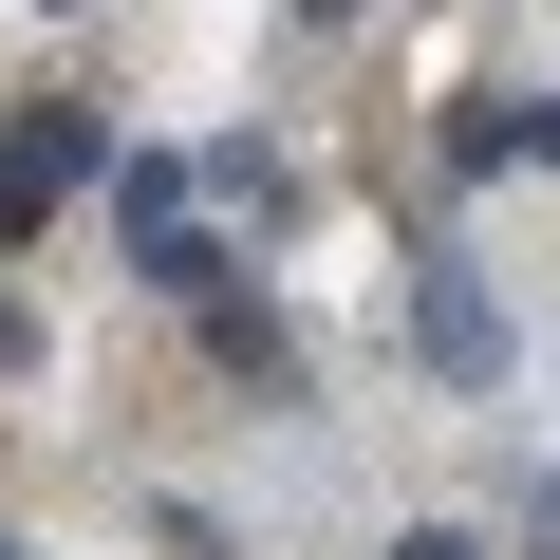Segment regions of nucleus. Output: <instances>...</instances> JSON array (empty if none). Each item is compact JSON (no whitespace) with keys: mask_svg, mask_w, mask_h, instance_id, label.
<instances>
[{"mask_svg":"<svg viewBox=\"0 0 560 560\" xmlns=\"http://www.w3.org/2000/svg\"><path fill=\"white\" fill-rule=\"evenodd\" d=\"M0 560H20V523H0Z\"/></svg>","mask_w":560,"mask_h":560,"instance_id":"obj_8","label":"nucleus"},{"mask_svg":"<svg viewBox=\"0 0 560 560\" xmlns=\"http://www.w3.org/2000/svg\"><path fill=\"white\" fill-rule=\"evenodd\" d=\"M523 541H541V560H560V467H541V504H523Z\"/></svg>","mask_w":560,"mask_h":560,"instance_id":"obj_6","label":"nucleus"},{"mask_svg":"<svg viewBox=\"0 0 560 560\" xmlns=\"http://www.w3.org/2000/svg\"><path fill=\"white\" fill-rule=\"evenodd\" d=\"M393 560H486V541H448V523H411V541H393Z\"/></svg>","mask_w":560,"mask_h":560,"instance_id":"obj_5","label":"nucleus"},{"mask_svg":"<svg viewBox=\"0 0 560 560\" xmlns=\"http://www.w3.org/2000/svg\"><path fill=\"white\" fill-rule=\"evenodd\" d=\"M94 168H113V113H20L0 131V243H38L57 187H94Z\"/></svg>","mask_w":560,"mask_h":560,"instance_id":"obj_2","label":"nucleus"},{"mask_svg":"<svg viewBox=\"0 0 560 560\" xmlns=\"http://www.w3.org/2000/svg\"><path fill=\"white\" fill-rule=\"evenodd\" d=\"M206 355H224V374H261V393H300V337H280L243 280H206Z\"/></svg>","mask_w":560,"mask_h":560,"instance_id":"obj_4","label":"nucleus"},{"mask_svg":"<svg viewBox=\"0 0 560 560\" xmlns=\"http://www.w3.org/2000/svg\"><path fill=\"white\" fill-rule=\"evenodd\" d=\"M300 20H355V0H300Z\"/></svg>","mask_w":560,"mask_h":560,"instance_id":"obj_7","label":"nucleus"},{"mask_svg":"<svg viewBox=\"0 0 560 560\" xmlns=\"http://www.w3.org/2000/svg\"><path fill=\"white\" fill-rule=\"evenodd\" d=\"M113 224H131V280H168V300L224 280V243L187 224V168H168V150H113Z\"/></svg>","mask_w":560,"mask_h":560,"instance_id":"obj_1","label":"nucleus"},{"mask_svg":"<svg viewBox=\"0 0 560 560\" xmlns=\"http://www.w3.org/2000/svg\"><path fill=\"white\" fill-rule=\"evenodd\" d=\"M411 355H430L448 393H486V374H504V300H486L467 261H411Z\"/></svg>","mask_w":560,"mask_h":560,"instance_id":"obj_3","label":"nucleus"}]
</instances>
